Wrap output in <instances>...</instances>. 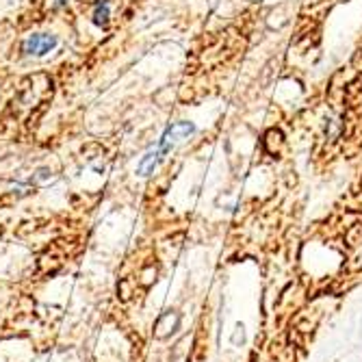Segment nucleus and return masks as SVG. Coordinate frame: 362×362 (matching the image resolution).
<instances>
[{
  "instance_id": "2",
  "label": "nucleus",
  "mask_w": 362,
  "mask_h": 362,
  "mask_svg": "<svg viewBox=\"0 0 362 362\" xmlns=\"http://www.w3.org/2000/svg\"><path fill=\"white\" fill-rule=\"evenodd\" d=\"M59 40L57 35H52V33H33V35H28L22 44V50L24 54L28 57H44L48 52H52L57 48Z\"/></svg>"
},
{
  "instance_id": "1",
  "label": "nucleus",
  "mask_w": 362,
  "mask_h": 362,
  "mask_svg": "<svg viewBox=\"0 0 362 362\" xmlns=\"http://www.w3.org/2000/svg\"><path fill=\"white\" fill-rule=\"evenodd\" d=\"M193 133H195V126H193L191 122H176V124L168 126V128H165V133L160 135L158 144H156L152 150H148V152L144 154V158L139 160L137 174H139V176H150V174H154V170L160 165L163 160L168 158V154H170L180 141L189 139Z\"/></svg>"
},
{
  "instance_id": "3",
  "label": "nucleus",
  "mask_w": 362,
  "mask_h": 362,
  "mask_svg": "<svg viewBox=\"0 0 362 362\" xmlns=\"http://www.w3.org/2000/svg\"><path fill=\"white\" fill-rule=\"evenodd\" d=\"M93 22H95L98 26H107V22H109V0H100V3L95 5Z\"/></svg>"
},
{
  "instance_id": "4",
  "label": "nucleus",
  "mask_w": 362,
  "mask_h": 362,
  "mask_svg": "<svg viewBox=\"0 0 362 362\" xmlns=\"http://www.w3.org/2000/svg\"><path fill=\"white\" fill-rule=\"evenodd\" d=\"M65 3H68V0H57V5L61 7V5H65Z\"/></svg>"
}]
</instances>
